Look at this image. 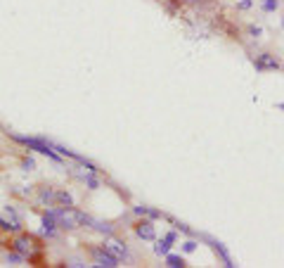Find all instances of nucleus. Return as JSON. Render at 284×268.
<instances>
[{
	"label": "nucleus",
	"mask_w": 284,
	"mask_h": 268,
	"mask_svg": "<svg viewBox=\"0 0 284 268\" xmlns=\"http://www.w3.org/2000/svg\"><path fill=\"white\" fill-rule=\"evenodd\" d=\"M55 207H74V197L69 195L67 190L57 188V192H55Z\"/></svg>",
	"instance_id": "obj_9"
},
{
	"label": "nucleus",
	"mask_w": 284,
	"mask_h": 268,
	"mask_svg": "<svg viewBox=\"0 0 284 268\" xmlns=\"http://www.w3.org/2000/svg\"><path fill=\"white\" fill-rule=\"evenodd\" d=\"M14 140H17L19 145H24V147L36 149V152H40V154L50 157L52 161H62V154L57 152V147H52V145H50V142H45L43 138H24V135H17Z\"/></svg>",
	"instance_id": "obj_3"
},
{
	"label": "nucleus",
	"mask_w": 284,
	"mask_h": 268,
	"mask_svg": "<svg viewBox=\"0 0 284 268\" xmlns=\"http://www.w3.org/2000/svg\"><path fill=\"white\" fill-rule=\"evenodd\" d=\"M280 7V0H261V10L263 12H275Z\"/></svg>",
	"instance_id": "obj_15"
},
{
	"label": "nucleus",
	"mask_w": 284,
	"mask_h": 268,
	"mask_svg": "<svg viewBox=\"0 0 284 268\" xmlns=\"http://www.w3.org/2000/svg\"><path fill=\"white\" fill-rule=\"evenodd\" d=\"M183 249L189 254V252H194V249H196V242H192V240H189V242H185V247H183Z\"/></svg>",
	"instance_id": "obj_16"
},
{
	"label": "nucleus",
	"mask_w": 284,
	"mask_h": 268,
	"mask_svg": "<svg viewBox=\"0 0 284 268\" xmlns=\"http://www.w3.org/2000/svg\"><path fill=\"white\" fill-rule=\"evenodd\" d=\"M55 192L57 188L55 185H36V195H38V202L40 204H45V207H55Z\"/></svg>",
	"instance_id": "obj_6"
},
{
	"label": "nucleus",
	"mask_w": 284,
	"mask_h": 268,
	"mask_svg": "<svg viewBox=\"0 0 284 268\" xmlns=\"http://www.w3.org/2000/svg\"><path fill=\"white\" fill-rule=\"evenodd\" d=\"M239 7H242V10H249V7H251V0H239Z\"/></svg>",
	"instance_id": "obj_17"
},
{
	"label": "nucleus",
	"mask_w": 284,
	"mask_h": 268,
	"mask_svg": "<svg viewBox=\"0 0 284 268\" xmlns=\"http://www.w3.org/2000/svg\"><path fill=\"white\" fill-rule=\"evenodd\" d=\"M166 266H171V268H185L187 261L183 257H178V254H171V252H168V254H166Z\"/></svg>",
	"instance_id": "obj_12"
},
{
	"label": "nucleus",
	"mask_w": 284,
	"mask_h": 268,
	"mask_svg": "<svg viewBox=\"0 0 284 268\" xmlns=\"http://www.w3.org/2000/svg\"><path fill=\"white\" fill-rule=\"evenodd\" d=\"M83 252L90 257L93 266H107V268L121 266V261H118V259L114 257V254H111L104 245H93V242H86V245H83Z\"/></svg>",
	"instance_id": "obj_2"
},
{
	"label": "nucleus",
	"mask_w": 284,
	"mask_h": 268,
	"mask_svg": "<svg viewBox=\"0 0 284 268\" xmlns=\"http://www.w3.org/2000/svg\"><path fill=\"white\" fill-rule=\"evenodd\" d=\"M81 178H83V183L88 185V190H97V188H99V180H97V176H95V171H88V173H83Z\"/></svg>",
	"instance_id": "obj_13"
},
{
	"label": "nucleus",
	"mask_w": 284,
	"mask_h": 268,
	"mask_svg": "<svg viewBox=\"0 0 284 268\" xmlns=\"http://www.w3.org/2000/svg\"><path fill=\"white\" fill-rule=\"evenodd\" d=\"M133 233H135L140 240H145V242H154V240H157V228H154V223L147 219L135 221V223H133Z\"/></svg>",
	"instance_id": "obj_5"
},
{
	"label": "nucleus",
	"mask_w": 284,
	"mask_h": 268,
	"mask_svg": "<svg viewBox=\"0 0 284 268\" xmlns=\"http://www.w3.org/2000/svg\"><path fill=\"white\" fill-rule=\"evenodd\" d=\"M5 249H14V252H19V254H24V257H31V254H36V252H45V242H43L38 235L26 233V230L21 228V230L12 233L10 238H7Z\"/></svg>",
	"instance_id": "obj_1"
},
{
	"label": "nucleus",
	"mask_w": 284,
	"mask_h": 268,
	"mask_svg": "<svg viewBox=\"0 0 284 268\" xmlns=\"http://www.w3.org/2000/svg\"><path fill=\"white\" fill-rule=\"evenodd\" d=\"M171 247H173V240L164 238V240H157V245H154V252H157L159 257H166L168 252H171Z\"/></svg>",
	"instance_id": "obj_11"
},
{
	"label": "nucleus",
	"mask_w": 284,
	"mask_h": 268,
	"mask_svg": "<svg viewBox=\"0 0 284 268\" xmlns=\"http://www.w3.org/2000/svg\"><path fill=\"white\" fill-rule=\"evenodd\" d=\"M17 230H21L19 223H14V221L7 216H0V233H7V235H12V233H17Z\"/></svg>",
	"instance_id": "obj_10"
},
{
	"label": "nucleus",
	"mask_w": 284,
	"mask_h": 268,
	"mask_svg": "<svg viewBox=\"0 0 284 268\" xmlns=\"http://www.w3.org/2000/svg\"><path fill=\"white\" fill-rule=\"evenodd\" d=\"M102 245H104V247H107L109 252H111V254L118 259V261L128 259V249H126V245H123V242H118V240H114V238H107Z\"/></svg>",
	"instance_id": "obj_8"
},
{
	"label": "nucleus",
	"mask_w": 284,
	"mask_h": 268,
	"mask_svg": "<svg viewBox=\"0 0 284 268\" xmlns=\"http://www.w3.org/2000/svg\"><path fill=\"white\" fill-rule=\"evenodd\" d=\"M254 67H256V71H258V74H265V71L282 69V62L277 60L273 52H261V55L254 60Z\"/></svg>",
	"instance_id": "obj_4"
},
{
	"label": "nucleus",
	"mask_w": 284,
	"mask_h": 268,
	"mask_svg": "<svg viewBox=\"0 0 284 268\" xmlns=\"http://www.w3.org/2000/svg\"><path fill=\"white\" fill-rule=\"evenodd\" d=\"M21 261H26V257H24V254L14 252V249H7V264H14V266H19Z\"/></svg>",
	"instance_id": "obj_14"
},
{
	"label": "nucleus",
	"mask_w": 284,
	"mask_h": 268,
	"mask_svg": "<svg viewBox=\"0 0 284 268\" xmlns=\"http://www.w3.org/2000/svg\"><path fill=\"white\" fill-rule=\"evenodd\" d=\"M208 0H164V5H166L171 12L176 10H189V7H201L206 5Z\"/></svg>",
	"instance_id": "obj_7"
},
{
	"label": "nucleus",
	"mask_w": 284,
	"mask_h": 268,
	"mask_svg": "<svg viewBox=\"0 0 284 268\" xmlns=\"http://www.w3.org/2000/svg\"><path fill=\"white\" fill-rule=\"evenodd\" d=\"M5 245H7V240L2 238V233H0V249H5Z\"/></svg>",
	"instance_id": "obj_18"
}]
</instances>
